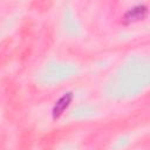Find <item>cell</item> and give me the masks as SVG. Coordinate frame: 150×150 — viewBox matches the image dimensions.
I'll return each instance as SVG.
<instances>
[{
	"mask_svg": "<svg viewBox=\"0 0 150 150\" xmlns=\"http://www.w3.org/2000/svg\"><path fill=\"white\" fill-rule=\"evenodd\" d=\"M70 98H71L70 95H64L63 97H61L59 100V102L56 103V105L54 108V116H59L63 111V109L68 105V102L70 101Z\"/></svg>",
	"mask_w": 150,
	"mask_h": 150,
	"instance_id": "cell-1",
	"label": "cell"
}]
</instances>
